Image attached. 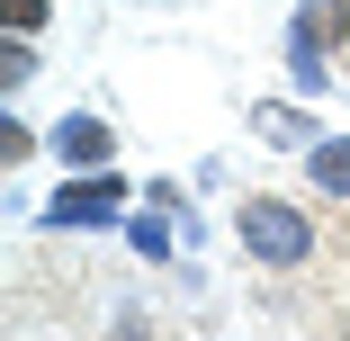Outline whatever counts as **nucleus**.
I'll return each instance as SVG.
<instances>
[{
    "mask_svg": "<svg viewBox=\"0 0 350 341\" xmlns=\"http://www.w3.org/2000/svg\"><path fill=\"white\" fill-rule=\"evenodd\" d=\"M243 251L269 260V269H297V260L314 251V225H306L297 207H278V197H252V207H243Z\"/></svg>",
    "mask_w": 350,
    "mask_h": 341,
    "instance_id": "f257e3e1",
    "label": "nucleus"
},
{
    "mask_svg": "<svg viewBox=\"0 0 350 341\" xmlns=\"http://www.w3.org/2000/svg\"><path fill=\"white\" fill-rule=\"evenodd\" d=\"M350 36V0H306L297 27H288V54H297V81H323V54Z\"/></svg>",
    "mask_w": 350,
    "mask_h": 341,
    "instance_id": "f03ea898",
    "label": "nucleus"
},
{
    "mask_svg": "<svg viewBox=\"0 0 350 341\" xmlns=\"http://www.w3.org/2000/svg\"><path fill=\"white\" fill-rule=\"evenodd\" d=\"M126 207V180H108V171H90V180H72V189H54V225H108Z\"/></svg>",
    "mask_w": 350,
    "mask_h": 341,
    "instance_id": "7ed1b4c3",
    "label": "nucleus"
},
{
    "mask_svg": "<svg viewBox=\"0 0 350 341\" xmlns=\"http://www.w3.org/2000/svg\"><path fill=\"white\" fill-rule=\"evenodd\" d=\"M306 180H314L323 197H341V207H350V144H341V135H332V144H323V135L306 144Z\"/></svg>",
    "mask_w": 350,
    "mask_h": 341,
    "instance_id": "20e7f679",
    "label": "nucleus"
},
{
    "mask_svg": "<svg viewBox=\"0 0 350 341\" xmlns=\"http://www.w3.org/2000/svg\"><path fill=\"white\" fill-rule=\"evenodd\" d=\"M54 153L81 162V171H99V162H108V126H99V117H63V126H54Z\"/></svg>",
    "mask_w": 350,
    "mask_h": 341,
    "instance_id": "39448f33",
    "label": "nucleus"
},
{
    "mask_svg": "<svg viewBox=\"0 0 350 341\" xmlns=\"http://www.w3.org/2000/svg\"><path fill=\"white\" fill-rule=\"evenodd\" d=\"M252 126H260V144H314V126H306V108H278V99H269V108H260Z\"/></svg>",
    "mask_w": 350,
    "mask_h": 341,
    "instance_id": "423d86ee",
    "label": "nucleus"
},
{
    "mask_svg": "<svg viewBox=\"0 0 350 341\" xmlns=\"http://www.w3.org/2000/svg\"><path fill=\"white\" fill-rule=\"evenodd\" d=\"M126 234H135V260H162V251H171V225H162V216H135Z\"/></svg>",
    "mask_w": 350,
    "mask_h": 341,
    "instance_id": "0eeeda50",
    "label": "nucleus"
},
{
    "mask_svg": "<svg viewBox=\"0 0 350 341\" xmlns=\"http://www.w3.org/2000/svg\"><path fill=\"white\" fill-rule=\"evenodd\" d=\"M0 10H10V36H36L45 27V0H0Z\"/></svg>",
    "mask_w": 350,
    "mask_h": 341,
    "instance_id": "6e6552de",
    "label": "nucleus"
}]
</instances>
